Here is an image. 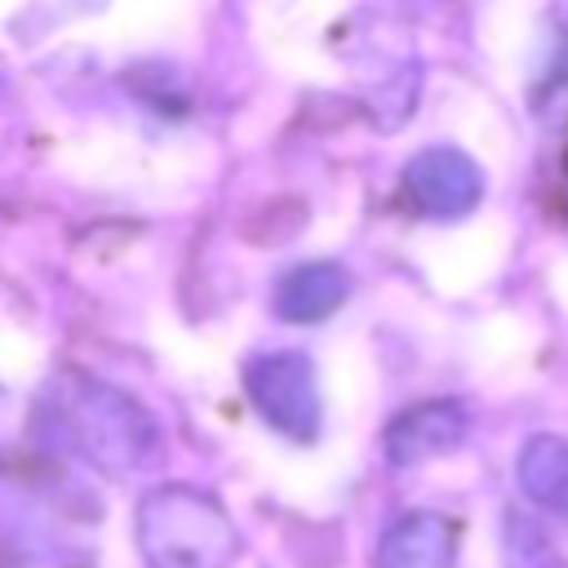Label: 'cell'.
Here are the masks:
<instances>
[{"label": "cell", "mask_w": 568, "mask_h": 568, "mask_svg": "<svg viewBox=\"0 0 568 568\" xmlns=\"http://www.w3.org/2000/svg\"><path fill=\"white\" fill-rule=\"evenodd\" d=\"M138 541L151 568H222L235 555V532L217 501L195 488H160L138 510Z\"/></svg>", "instance_id": "1"}, {"label": "cell", "mask_w": 568, "mask_h": 568, "mask_svg": "<svg viewBox=\"0 0 568 568\" xmlns=\"http://www.w3.org/2000/svg\"><path fill=\"white\" fill-rule=\"evenodd\" d=\"M244 386L257 404L262 417H271L280 430L306 435L315 404H311V382H306V364L297 355H262L248 364Z\"/></svg>", "instance_id": "2"}, {"label": "cell", "mask_w": 568, "mask_h": 568, "mask_svg": "<svg viewBox=\"0 0 568 568\" xmlns=\"http://www.w3.org/2000/svg\"><path fill=\"white\" fill-rule=\"evenodd\" d=\"M342 293V280L328 271V266H302L293 271L284 284H280V297L275 306L288 315V320H315L324 315Z\"/></svg>", "instance_id": "3"}]
</instances>
